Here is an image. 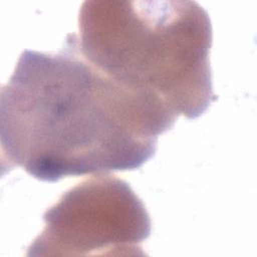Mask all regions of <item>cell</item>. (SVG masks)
Masks as SVG:
<instances>
[{
    "mask_svg": "<svg viewBox=\"0 0 257 257\" xmlns=\"http://www.w3.org/2000/svg\"><path fill=\"white\" fill-rule=\"evenodd\" d=\"M44 229L27 256L144 255L149 213L131 186L97 174L65 192L43 215Z\"/></svg>",
    "mask_w": 257,
    "mask_h": 257,
    "instance_id": "cell-3",
    "label": "cell"
},
{
    "mask_svg": "<svg viewBox=\"0 0 257 257\" xmlns=\"http://www.w3.org/2000/svg\"><path fill=\"white\" fill-rule=\"evenodd\" d=\"M177 118L93 66L70 33L57 53L24 50L1 86V168L51 183L137 170Z\"/></svg>",
    "mask_w": 257,
    "mask_h": 257,
    "instance_id": "cell-1",
    "label": "cell"
},
{
    "mask_svg": "<svg viewBox=\"0 0 257 257\" xmlns=\"http://www.w3.org/2000/svg\"><path fill=\"white\" fill-rule=\"evenodd\" d=\"M83 57L117 83L194 119L217 99L208 12L187 0H90L78 15Z\"/></svg>",
    "mask_w": 257,
    "mask_h": 257,
    "instance_id": "cell-2",
    "label": "cell"
}]
</instances>
